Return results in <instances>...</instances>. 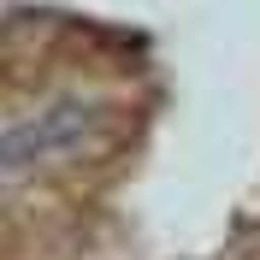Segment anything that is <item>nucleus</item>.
Listing matches in <instances>:
<instances>
[{
  "mask_svg": "<svg viewBox=\"0 0 260 260\" xmlns=\"http://www.w3.org/2000/svg\"><path fill=\"white\" fill-rule=\"evenodd\" d=\"M95 124H101L95 101H59V107H48V113L24 118V124H12V130H0V172L53 160V154H65V148H77Z\"/></svg>",
  "mask_w": 260,
  "mask_h": 260,
  "instance_id": "nucleus-1",
  "label": "nucleus"
}]
</instances>
